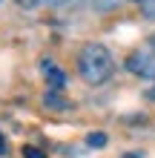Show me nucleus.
Returning <instances> with one entry per match:
<instances>
[{
	"instance_id": "obj_1",
	"label": "nucleus",
	"mask_w": 155,
	"mask_h": 158,
	"mask_svg": "<svg viewBox=\"0 0 155 158\" xmlns=\"http://www.w3.org/2000/svg\"><path fill=\"white\" fill-rule=\"evenodd\" d=\"M112 69H115V60L109 49L104 43H86L78 55V72L89 86H101L112 78Z\"/></svg>"
},
{
	"instance_id": "obj_2",
	"label": "nucleus",
	"mask_w": 155,
	"mask_h": 158,
	"mask_svg": "<svg viewBox=\"0 0 155 158\" xmlns=\"http://www.w3.org/2000/svg\"><path fill=\"white\" fill-rule=\"evenodd\" d=\"M126 69L138 78H155V49H138L126 58Z\"/></svg>"
},
{
	"instance_id": "obj_3",
	"label": "nucleus",
	"mask_w": 155,
	"mask_h": 158,
	"mask_svg": "<svg viewBox=\"0 0 155 158\" xmlns=\"http://www.w3.org/2000/svg\"><path fill=\"white\" fill-rule=\"evenodd\" d=\"M40 72L46 75V83L52 89H63L66 86V72L55 66V60H40Z\"/></svg>"
},
{
	"instance_id": "obj_4",
	"label": "nucleus",
	"mask_w": 155,
	"mask_h": 158,
	"mask_svg": "<svg viewBox=\"0 0 155 158\" xmlns=\"http://www.w3.org/2000/svg\"><path fill=\"white\" fill-rule=\"evenodd\" d=\"M43 104H46L49 109H66V106H69L66 101H63V98L58 95V89H49L46 95H43Z\"/></svg>"
},
{
	"instance_id": "obj_5",
	"label": "nucleus",
	"mask_w": 155,
	"mask_h": 158,
	"mask_svg": "<svg viewBox=\"0 0 155 158\" xmlns=\"http://www.w3.org/2000/svg\"><path fill=\"white\" fill-rule=\"evenodd\" d=\"M86 144L89 147H104L106 144V135L104 132H92V135H86Z\"/></svg>"
},
{
	"instance_id": "obj_6",
	"label": "nucleus",
	"mask_w": 155,
	"mask_h": 158,
	"mask_svg": "<svg viewBox=\"0 0 155 158\" xmlns=\"http://www.w3.org/2000/svg\"><path fill=\"white\" fill-rule=\"evenodd\" d=\"M23 155H26V158H46L38 147H23Z\"/></svg>"
},
{
	"instance_id": "obj_7",
	"label": "nucleus",
	"mask_w": 155,
	"mask_h": 158,
	"mask_svg": "<svg viewBox=\"0 0 155 158\" xmlns=\"http://www.w3.org/2000/svg\"><path fill=\"white\" fill-rule=\"evenodd\" d=\"M14 3L20 6V9H35V6L40 3V0H14Z\"/></svg>"
},
{
	"instance_id": "obj_8",
	"label": "nucleus",
	"mask_w": 155,
	"mask_h": 158,
	"mask_svg": "<svg viewBox=\"0 0 155 158\" xmlns=\"http://www.w3.org/2000/svg\"><path fill=\"white\" fill-rule=\"evenodd\" d=\"M3 152H6V138L0 135V155H3Z\"/></svg>"
},
{
	"instance_id": "obj_9",
	"label": "nucleus",
	"mask_w": 155,
	"mask_h": 158,
	"mask_svg": "<svg viewBox=\"0 0 155 158\" xmlns=\"http://www.w3.org/2000/svg\"><path fill=\"white\" fill-rule=\"evenodd\" d=\"M46 3H49V6H60L63 0H46Z\"/></svg>"
},
{
	"instance_id": "obj_10",
	"label": "nucleus",
	"mask_w": 155,
	"mask_h": 158,
	"mask_svg": "<svg viewBox=\"0 0 155 158\" xmlns=\"http://www.w3.org/2000/svg\"><path fill=\"white\" fill-rule=\"evenodd\" d=\"M147 95H149V98H155V86H152V89H149V92H147Z\"/></svg>"
},
{
	"instance_id": "obj_11",
	"label": "nucleus",
	"mask_w": 155,
	"mask_h": 158,
	"mask_svg": "<svg viewBox=\"0 0 155 158\" xmlns=\"http://www.w3.org/2000/svg\"><path fill=\"white\" fill-rule=\"evenodd\" d=\"M138 3H147V0H138Z\"/></svg>"
},
{
	"instance_id": "obj_12",
	"label": "nucleus",
	"mask_w": 155,
	"mask_h": 158,
	"mask_svg": "<svg viewBox=\"0 0 155 158\" xmlns=\"http://www.w3.org/2000/svg\"><path fill=\"white\" fill-rule=\"evenodd\" d=\"M152 46H155V40H152Z\"/></svg>"
}]
</instances>
